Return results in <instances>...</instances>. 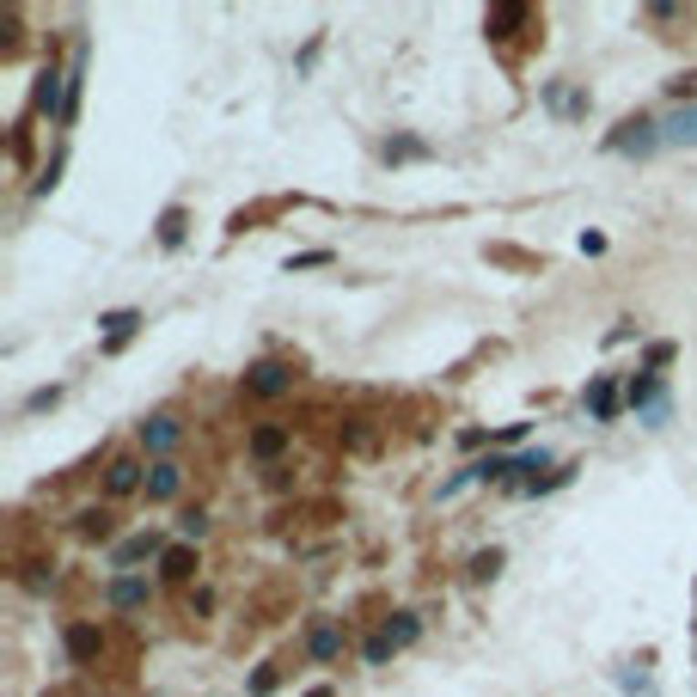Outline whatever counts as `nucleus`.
<instances>
[{
	"mask_svg": "<svg viewBox=\"0 0 697 697\" xmlns=\"http://www.w3.org/2000/svg\"><path fill=\"white\" fill-rule=\"evenodd\" d=\"M655 147H667V129H661L655 117H642V110L624 117V123L606 135V153H630V160H649Z\"/></svg>",
	"mask_w": 697,
	"mask_h": 697,
	"instance_id": "f257e3e1",
	"label": "nucleus"
},
{
	"mask_svg": "<svg viewBox=\"0 0 697 697\" xmlns=\"http://www.w3.org/2000/svg\"><path fill=\"white\" fill-rule=\"evenodd\" d=\"M245 391H257V398H287V391H294V368H287V361H251Z\"/></svg>",
	"mask_w": 697,
	"mask_h": 697,
	"instance_id": "f03ea898",
	"label": "nucleus"
},
{
	"mask_svg": "<svg viewBox=\"0 0 697 697\" xmlns=\"http://www.w3.org/2000/svg\"><path fill=\"white\" fill-rule=\"evenodd\" d=\"M147 472H153V465H141V459H110V465H104V495L123 502V495L147 490Z\"/></svg>",
	"mask_w": 697,
	"mask_h": 697,
	"instance_id": "7ed1b4c3",
	"label": "nucleus"
},
{
	"mask_svg": "<svg viewBox=\"0 0 697 697\" xmlns=\"http://www.w3.org/2000/svg\"><path fill=\"white\" fill-rule=\"evenodd\" d=\"M165 551H172V545H165V533H153V526H147V533L123 538V545L110 551V569H135V563H147V557H165Z\"/></svg>",
	"mask_w": 697,
	"mask_h": 697,
	"instance_id": "20e7f679",
	"label": "nucleus"
},
{
	"mask_svg": "<svg viewBox=\"0 0 697 697\" xmlns=\"http://www.w3.org/2000/svg\"><path fill=\"white\" fill-rule=\"evenodd\" d=\"M135 434H141V447L153 453V459H172V447L184 441V429H178V416H165V411H160V416H147V422H141Z\"/></svg>",
	"mask_w": 697,
	"mask_h": 697,
	"instance_id": "39448f33",
	"label": "nucleus"
},
{
	"mask_svg": "<svg viewBox=\"0 0 697 697\" xmlns=\"http://www.w3.org/2000/svg\"><path fill=\"white\" fill-rule=\"evenodd\" d=\"M184 495V465L178 459H153L147 472V502H178Z\"/></svg>",
	"mask_w": 697,
	"mask_h": 697,
	"instance_id": "423d86ee",
	"label": "nucleus"
},
{
	"mask_svg": "<svg viewBox=\"0 0 697 697\" xmlns=\"http://www.w3.org/2000/svg\"><path fill=\"white\" fill-rule=\"evenodd\" d=\"M147 599H153V588H147L141 575H117V581H110V606H117V612H141Z\"/></svg>",
	"mask_w": 697,
	"mask_h": 697,
	"instance_id": "0eeeda50",
	"label": "nucleus"
},
{
	"mask_svg": "<svg viewBox=\"0 0 697 697\" xmlns=\"http://www.w3.org/2000/svg\"><path fill=\"white\" fill-rule=\"evenodd\" d=\"M661 398H667V386H661V380H655V373H649V368H642V373H636V380H630V386H624V404H630L636 416H642V411H655Z\"/></svg>",
	"mask_w": 697,
	"mask_h": 697,
	"instance_id": "6e6552de",
	"label": "nucleus"
},
{
	"mask_svg": "<svg viewBox=\"0 0 697 697\" xmlns=\"http://www.w3.org/2000/svg\"><path fill=\"white\" fill-rule=\"evenodd\" d=\"M618 404H624L618 380H594V386H588V416H594V422H612V416H618Z\"/></svg>",
	"mask_w": 697,
	"mask_h": 697,
	"instance_id": "1a4fd4ad",
	"label": "nucleus"
},
{
	"mask_svg": "<svg viewBox=\"0 0 697 697\" xmlns=\"http://www.w3.org/2000/svg\"><path fill=\"white\" fill-rule=\"evenodd\" d=\"M282 453H287V429H282V422H264V429H251V459H257V465L282 459Z\"/></svg>",
	"mask_w": 697,
	"mask_h": 697,
	"instance_id": "9d476101",
	"label": "nucleus"
},
{
	"mask_svg": "<svg viewBox=\"0 0 697 697\" xmlns=\"http://www.w3.org/2000/svg\"><path fill=\"white\" fill-rule=\"evenodd\" d=\"M416 636H422V618H416V612H391V624L380 630V642H386L391 655H398V649H411Z\"/></svg>",
	"mask_w": 697,
	"mask_h": 697,
	"instance_id": "9b49d317",
	"label": "nucleus"
},
{
	"mask_svg": "<svg viewBox=\"0 0 697 697\" xmlns=\"http://www.w3.org/2000/svg\"><path fill=\"white\" fill-rule=\"evenodd\" d=\"M196 569H203V563H196V545H172V551L160 557V575H165V581H190Z\"/></svg>",
	"mask_w": 697,
	"mask_h": 697,
	"instance_id": "f8f14e48",
	"label": "nucleus"
},
{
	"mask_svg": "<svg viewBox=\"0 0 697 697\" xmlns=\"http://www.w3.org/2000/svg\"><path fill=\"white\" fill-rule=\"evenodd\" d=\"M667 147H697V104L667 117Z\"/></svg>",
	"mask_w": 697,
	"mask_h": 697,
	"instance_id": "ddd939ff",
	"label": "nucleus"
},
{
	"mask_svg": "<svg viewBox=\"0 0 697 697\" xmlns=\"http://www.w3.org/2000/svg\"><path fill=\"white\" fill-rule=\"evenodd\" d=\"M307 655L312 661H337L343 655V630H337V624H318V630L307 636Z\"/></svg>",
	"mask_w": 697,
	"mask_h": 697,
	"instance_id": "4468645a",
	"label": "nucleus"
},
{
	"mask_svg": "<svg viewBox=\"0 0 697 697\" xmlns=\"http://www.w3.org/2000/svg\"><path fill=\"white\" fill-rule=\"evenodd\" d=\"M545 104H551L557 117H581V110H588V99H581L575 86H545Z\"/></svg>",
	"mask_w": 697,
	"mask_h": 697,
	"instance_id": "2eb2a0df",
	"label": "nucleus"
},
{
	"mask_svg": "<svg viewBox=\"0 0 697 697\" xmlns=\"http://www.w3.org/2000/svg\"><path fill=\"white\" fill-rule=\"evenodd\" d=\"M99 649H104V636L92 630V624H74V630H68V655L74 661H92Z\"/></svg>",
	"mask_w": 697,
	"mask_h": 697,
	"instance_id": "dca6fc26",
	"label": "nucleus"
},
{
	"mask_svg": "<svg viewBox=\"0 0 697 697\" xmlns=\"http://www.w3.org/2000/svg\"><path fill=\"white\" fill-rule=\"evenodd\" d=\"M160 245L165 251L184 245V208H165V214H160Z\"/></svg>",
	"mask_w": 697,
	"mask_h": 697,
	"instance_id": "f3484780",
	"label": "nucleus"
},
{
	"mask_svg": "<svg viewBox=\"0 0 697 697\" xmlns=\"http://www.w3.org/2000/svg\"><path fill=\"white\" fill-rule=\"evenodd\" d=\"M99 325H104V337H110V348H117V343H123V337H129V330L141 325V312H104Z\"/></svg>",
	"mask_w": 697,
	"mask_h": 697,
	"instance_id": "a211bd4d",
	"label": "nucleus"
},
{
	"mask_svg": "<svg viewBox=\"0 0 697 697\" xmlns=\"http://www.w3.org/2000/svg\"><path fill=\"white\" fill-rule=\"evenodd\" d=\"M520 19H526V6H495L484 25H490V37H508V25H520Z\"/></svg>",
	"mask_w": 697,
	"mask_h": 697,
	"instance_id": "6ab92c4d",
	"label": "nucleus"
},
{
	"mask_svg": "<svg viewBox=\"0 0 697 697\" xmlns=\"http://www.w3.org/2000/svg\"><path fill=\"white\" fill-rule=\"evenodd\" d=\"M502 575V551H477L472 557V581H495Z\"/></svg>",
	"mask_w": 697,
	"mask_h": 697,
	"instance_id": "aec40b11",
	"label": "nucleus"
},
{
	"mask_svg": "<svg viewBox=\"0 0 697 697\" xmlns=\"http://www.w3.org/2000/svg\"><path fill=\"white\" fill-rule=\"evenodd\" d=\"M80 533L86 538H110V514H104V508H86L80 514Z\"/></svg>",
	"mask_w": 697,
	"mask_h": 697,
	"instance_id": "412c9836",
	"label": "nucleus"
},
{
	"mask_svg": "<svg viewBox=\"0 0 697 697\" xmlns=\"http://www.w3.org/2000/svg\"><path fill=\"white\" fill-rule=\"evenodd\" d=\"M667 92L679 99V110H685V104H697V68H692V74H679V80H667Z\"/></svg>",
	"mask_w": 697,
	"mask_h": 697,
	"instance_id": "4be33fe9",
	"label": "nucleus"
},
{
	"mask_svg": "<svg viewBox=\"0 0 697 697\" xmlns=\"http://www.w3.org/2000/svg\"><path fill=\"white\" fill-rule=\"evenodd\" d=\"M618 679H624V692H630V697H655V685H649V673H642V667H624Z\"/></svg>",
	"mask_w": 697,
	"mask_h": 697,
	"instance_id": "5701e85b",
	"label": "nucleus"
},
{
	"mask_svg": "<svg viewBox=\"0 0 697 697\" xmlns=\"http://www.w3.org/2000/svg\"><path fill=\"white\" fill-rule=\"evenodd\" d=\"M56 404H62V386H43V391H31V398H25V411L37 416V411H56Z\"/></svg>",
	"mask_w": 697,
	"mask_h": 697,
	"instance_id": "b1692460",
	"label": "nucleus"
},
{
	"mask_svg": "<svg viewBox=\"0 0 697 697\" xmlns=\"http://www.w3.org/2000/svg\"><path fill=\"white\" fill-rule=\"evenodd\" d=\"M178 533H184V538H203V533H208V514H203V508H190L184 520H178Z\"/></svg>",
	"mask_w": 697,
	"mask_h": 697,
	"instance_id": "393cba45",
	"label": "nucleus"
},
{
	"mask_svg": "<svg viewBox=\"0 0 697 697\" xmlns=\"http://www.w3.org/2000/svg\"><path fill=\"white\" fill-rule=\"evenodd\" d=\"M361 661H368V667H386V661H391V649L380 642V636H368V649H361Z\"/></svg>",
	"mask_w": 697,
	"mask_h": 697,
	"instance_id": "a878e982",
	"label": "nucleus"
},
{
	"mask_svg": "<svg viewBox=\"0 0 697 697\" xmlns=\"http://www.w3.org/2000/svg\"><path fill=\"white\" fill-rule=\"evenodd\" d=\"M422 153H429L422 141H398V147H386V160H422Z\"/></svg>",
	"mask_w": 697,
	"mask_h": 697,
	"instance_id": "bb28decb",
	"label": "nucleus"
},
{
	"mask_svg": "<svg viewBox=\"0 0 697 697\" xmlns=\"http://www.w3.org/2000/svg\"><path fill=\"white\" fill-rule=\"evenodd\" d=\"M667 361H673V343H649V373L667 368Z\"/></svg>",
	"mask_w": 697,
	"mask_h": 697,
	"instance_id": "cd10ccee",
	"label": "nucleus"
},
{
	"mask_svg": "<svg viewBox=\"0 0 697 697\" xmlns=\"http://www.w3.org/2000/svg\"><path fill=\"white\" fill-rule=\"evenodd\" d=\"M318 264H330V251H300V257H294L287 269H318Z\"/></svg>",
	"mask_w": 697,
	"mask_h": 697,
	"instance_id": "c85d7f7f",
	"label": "nucleus"
},
{
	"mask_svg": "<svg viewBox=\"0 0 697 697\" xmlns=\"http://www.w3.org/2000/svg\"><path fill=\"white\" fill-rule=\"evenodd\" d=\"M269 692H276V667H264V673L251 679V697H269Z\"/></svg>",
	"mask_w": 697,
	"mask_h": 697,
	"instance_id": "c756f323",
	"label": "nucleus"
},
{
	"mask_svg": "<svg viewBox=\"0 0 697 697\" xmlns=\"http://www.w3.org/2000/svg\"><path fill=\"white\" fill-rule=\"evenodd\" d=\"M307 697H330V692H325V685H312V692H307Z\"/></svg>",
	"mask_w": 697,
	"mask_h": 697,
	"instance_id": "7c9ffc66",
	"label": "nucleus"
}]
</instances>
